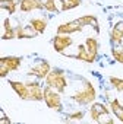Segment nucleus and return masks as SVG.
I'll use <instances>...</instances> for the list:
<instances>
[{"instance_id":"f257e3e1","label":"nucleus","mask_w":123,"mask_h":124,"mask_svg":"<svg viewBox=\"0 0 123 124\" xmlns=\"http://www.w3.org/2000/svg\"><path fill=\"white\" fill-rule=\"evenodd\" d=\"M45 83L51 88H54L57 92H63L66 88V78L65 73L62 70H56V72H50L45 78Z\"/></svg>"},{"instance_id":"f03ea898","label":"nucleus","mask_w":123,"mask_h":124,"mask_svg":"<svg viewBox=\"0 0 123 124\" xmlns=\"http://www.w3.org/2000/svg\"><path fill=\"white\" fill-rule=\"evenodd\" d=\"M73 99H75L78 104H81V105H87V104L92 102V101L95 99V89H94V86H92L89 82H85L82 91H79V92L73 96Z\"/></svg>"},{"instance_id":"7ed1b4c3","label":"nucleus","mask_w":123,"mask_h":124,"mask_svg":"<svg viewBox=\"0 0 123 124\" xmlns=\"http://www.w3.org/2000/svg\"><path fill=\"white\" fill-rule=\"evenodd\" d=\"M21 66V58L19 57H3L0 58V76L5 78L9 72L16 70Z\"/></svg>"},{"instance_id":"20e7f679","label":"nucleus","mask_w":123,"mask_h":124,"mask_svg":"<svg viewBox=\"0 0 123 124\" xmlns=\"http://www.w3.org/2000/svg\"><path fill=\"white\" fill-rule=\"evenodd\" d=\"M89 114H91V118L97 123H108V124L113 123V120H108V109L103 104H94L91 107Z\"/></svg>"},{"instance_id":"39448f33","label":"nucleus","mask_w":123,"mask_h":124,"mask_svg":"<svg viewBox=\"0 0 123 124\" xmlns=\"http://www.w3.org/2000/svg\"><path fill=\"white\" fill-rule=\"evenodd\" d=\"M44 101H45V104H47L48 108H51V109H57V111L62 109L60 95H59L57 92H54L53 88L48 86V85L44 88Z\"/></svg>"},{"instance_id":"423d86ee","label":"nucleus","mask_w":123,"mask_h":124,"mask_svg":"<svg viewBox=\"0 0 123 124\" xmlns=\"http://www.w3.org/2000/svg\"><path fill=\"white\" fill-rule=\"evenodd\" d=\"M84 26H85V25H84L82 19L79 18V19L72 21V22H68V23H62V25L57 28V34H66V35H69V34H73V32L81 31Z\"/></svg>"},{"instance_id":"0eeeda50","label":"nucleus","mask_w":123,"mask_h":124,"mask_svg":"<svg viewBox=\"0 0 123 124\" xmlns=\"http://www.w3.org/2000/svg\"><path fill=\"white\" fill-rule=\"evenodd\" d=\"M70 44H72V38L68 37L66 34H57V37H54V39H53L54 50L59 53H63L65 48H68Z\"/></svg>"},{"instance_id":"6e6552de","label":"nucleus","mask_w":123,"mask_h":124,"mask_svg":"<svg viewBox=\"0 0 123 124\" xmlns=\"http://www.w3.org/2000/svg\"><path fill=\"white\" fill-rule=\"evenodd\" d=\"M50 73V64L47 61H40L37 63L31 70H29V75L38 78V79H43V78H47V75Z\"/></svg>"},{"instance_id":"1a4fd4ad","label":"nucleus","mask_w":123,"mask_h":124,"mask_svg":"<svg viewBox=\"0 0 123 124\" xmlns=\"http://www.w3.org/2000/svg\"><path fill=\"white\" fill-rule=\"evenodd\" d=\"M28 92H29V101H41L44 98V89H41L38 82L26 83Z\"/></svg>"},{"instance_id":"9d476101","label":"nucleus","mask_w":123,"mask_h":124,"mask_svg":"<svg viewBox=\"0 0 123 124\" xmlns=\"http://www.w3.org/2000/svg\"><path fill=\"white\" fill-rule=\"evenodd\" d=\"M10 86H12L13 91L19 95V98H22V99H25V101H29V92H28V86H26V83L10 80Z\"/></svg>"},{"instance_id":"9b49d317","label":"nucleus","mask_w":123,"mask_h":124,"mask_svg":"<svg viewBox=\"0 0 123 124\" xmlns=\"http://www.w3.org/2000/svg\"><path fill=\"white\" fill-rule=\"evenodd\" d=\"M35 9H44V5L41 0H21V10L22 12H31Z\"/></svg>"},{"instance_id":"f8f14e48","label":"nucleus","mask_w":123,"mask_h":124,"mask_svg":"<svg viewBox=\"0 0 123 124\" xmlns=\"http://www.w3.org/2000/svg\"><path fill=\"white\" fill-rule=\"evenodd\" d=\"M85 44H87V50H88V53H89V55H91L92 61H95V58H97V48H98V41H97L95 38H88Z\"/></svg>"},{"instance_id":"ddd939ff","label":"nucleus","mask_w":123,"mask_h":124,"mask_svg":"<svg viewBox=\"0 0 123 124\" xmlns=\"http://www.w3.org/2000/svg\"><path fill=\"white\" fill-rule=\"evenodd\" d=\"M110 107H111V109H113V114L123 123V107L119 104V101H117V99H113V101L110 102Z\"/></svg>"},{"instance_id":"4468645a","label":"nucleus","mask_w":123,"mask_h":124,"mask_svg":"<svg viewBox=\"0 0 123 124\" xmlns=\"http://www.w3.org/2000/svg\"><path fill=\"white\" fill-rule=\"evenodd\" d=\"M31 26H32V28H34L37 32L43 34V32L45 31L47 22H45L44 19H41V18H35V19H32V21H31Z\"/></svg>"},{"instance_id":"2eb2a0df","label":"nucleus","mask_w":123,"mask_h":124,"mask_svg":"<svg viewBox=\"0 0 123 124\" xmlns=\"http://www.w3.org/2000/svg\"><path fill=\"white\" fill-rule=\"evenodd\" d=\"M76 58L78 60H82V61H87V63H92V58H91L87 47H84V45H79V51L76 54Z\"/></svg>"},{"instance_id":"dca6fc26","label":"nucleus","mask_w":123,"mask_h":124,"mask_svg":"<svg viewBox=\"0 0 123 124\" xmlns=\"http://www.w3.org/2000/svg\"><path fill=\"white\" fill-rule=\"evenodd\" d=\"M12 38H16V34H15V29H13L12 25H10V21L6 19V21H5V34H3V39H12Z\"/></svg>"},{"instance_id":"f3484780","label":"nucleus","mask_w":123,"mask_h":124,"mask_svg":"<svg viewBox=\"0 0 123 124\" xmlns=\"http://www.w3.org/2000/svg\"><path fill=\"white\" fill-rule=\"evenodd\" d=\"M60 2H62V10H69L79 6L81 0H60Z\"/></svg>"},{"instance_id":"a211bd4d","label":"nucleus","mask_w":123,"mask_h":124,"mask_svg":"<svg viewBox=\"0 0 123 124\" xmlns=\"http://www.w3.org/2000/svg\"><path fill=\"white\" fill-rule=\"evenodd\" d=\"M110 35H111V41L114 44H120L122 39H123V32H120L117 28H113L111 32H110Z\"/></svg>"},{"instance_id":"6ab92c4d","label":"nucleus","mask_w":123,"mask_h":124,"mask_svg":"<svg viewBox=\"0 0 123 124\" xmlns=\"http://www.w3.org/2000/svg\"><path fill=\"white\" fill-rule=\"evenodd\" d=\"M2 8L8 9L9 13H15V10H16V0H8V2H3Z\"/></svg>"},{"instance_id":"aec40b11","label":"nucleus","mask_w":123,"mask_h":124,"mask_svg":"<svg viewBox=\"0 0 123 124\" xmlns=\"http://www.w3.org/2000/svg\"><path fill=\"white\" fill-rule=\"evenodd\" d=\"M43 5H44V9L45 10H48V12H57V8H56L54 0H44Z\"/></svg>"},{"instance_id":"412c9836","label":"nucleus","mask_w":123,"mask_h":124,"mask_svg":"<svg viewBox=\"0 0 123 124\" xmlns=\"http://www.w3.org/2000/svg\"><path fill=\"white\" fill-rule=\"evenodd\" d=\"M110 82L113 83V86L117 91H123V79H117V78H110Z\"/></svg>"},{"instance_id":"4be33fe9","label":"nucleus","mask_w":123,"mask_h":124,"mask_svg":"<svg viewBox=\"0 0 123 124\" xmlns=\"http://www.w3.org/2000/svg\"><path fill=\"white\" fill-rule=\"evenodd\" d=\"M113 57L119 61V63H123V50H113Z\"/></svg>"},{"instance_id":"5701e85b","label":"nucleus","mask_w":123,"mask_h":124,"mask_svg":"<svg viewBox=\"0 0 123 124\" xmlns=\"http://www.w3.org/2000/svg\"><path fill=\"white\" fill-rule=\"evenodd\" d=\"M82 117H84V112H75V114H72L69 118H70V120H81Z\"/></svg>"},{"instance_id":"b1692460","label":"nucleus","mask_w":123,"mask_h":124,"mask_svg":"<svg viewBox=\"0 0 123 124\" xmlns=\"http://www.w3.org/2000/svg\"><path fill=\"white\" fill-rule=\"evenodd\" d=\"M3 2H8V0H2V3H3Z\"/></svg>"}]
</instances>
